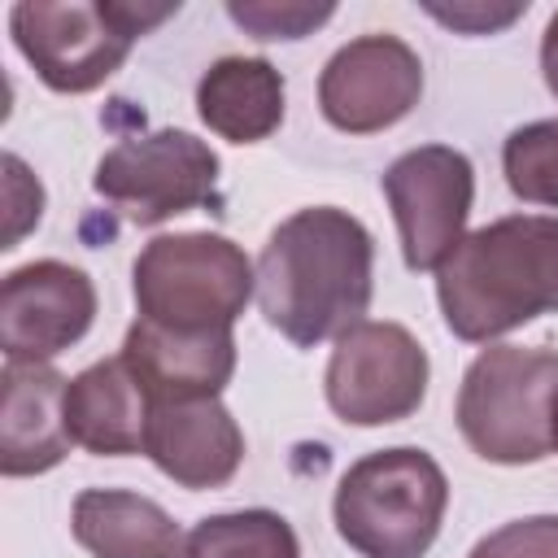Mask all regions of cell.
Masks as SVG:
<instances>
[{
    "label": "cell",
    "instance_id": "cell-23",
    "mask_svg": "<svg viewBox=\"0 0 558 558\" xmlns=\"http://www.w3.org/2000/svg\"><path fill=\"white\" fill-rule=\"evenodd\" d=\"M427 13H432L436 22H445V26H453V31L488 35V31L506 26V22H514L523 9H519V4H510V9H484V4H453V9H445V4H427Z\"/></svg>",
    "mask_w": 558,
    "mask_h": 558
},
{
    "label": "cell",
    "instance_id": "cell-15",
    "mask_svg": "<svg viewBox=\"0 0 558 558\" xmlns=\"http://www.w3.org/2000/svg\"><path fill=\"white\" fill-rule=\"evenodd\" d=\"M65 427H70L74 445H83L100 458H122V453H135L144 445L148 397L122 357L96 362L70 379Z\"/></svg>",
    "mask_w": 558,
    "mask_h": 558
},
{
    "label": "cell",
    "instance_id": "cell-7",
    "mask_svg": "<svg viewBox=\"0 0 558 558\" xmlns=\"http://www.w3.org/2000/svg\"><path fill=\"white\" fill-rule=\"evenodd\" d=\"M92 187L113 201L135 227H157L214 201L218 157L187 131H153L118 140L100 161Z\"/></svg>",
    "mask_w": 558,
    "mask_h": 558
},
{
    "label": "cell",
    "instance_id": "cell-8",
    "mask_svg": "<svg viewBox=\"0 0 558 558\" xmlns=\"http://www.w3.org/2000/svg\"><path fill=\"white\" fill-rule=\"evenodd\" d=\"M427 392V353L401 323L349 327L327 362V401L344 423L379 427L410 418Z\"/></svg>",
    "mask_w": 558,
    "mask_h": 558
},
{
    "label": "cell",
    "instance_id": "cell-18",
    "mask_svg": "<svg viewBox=\"0 0 558 558\" xmlns=\"http://www.w3.org/2000/svg\"><path fill=\"white\" fill-rule=\"evenodd\" d=\"M187 558H301V549L275 510H235L201 519L187 532Z\"/></svg>",
    "mask_w": 558,
    "mask_h": 558
},
{
    "label": "cell",
    "instance_id": "cell-2",
    "mask_svg": "<svg viewBox=\"0 0 558 558\" xmlns=\"http://www.w3.org/2000/svg\"><path fill=\"white\" fill-rule=\"evenodd\" d=\"M445 323L462 340H493L536 314H558V218H497L436 270Z\"/></svg>",
    "mask_w": 558,
    "mask_h": 558
},
{
    "label": "cell",
    "instance_id": "cell-9",
    "mask_svg": "<svg viewBox=\"0 0 558 558\" xmlns=\"http://www.w3.org/2000/svg\"><path fill=\"white\" fill-rule=\"evenodd\" d=\"M384 196L401 231V257L410 270H440L462 244V227L475 196V170L458 148L423 144L401 153L384 174Z\"/></svg>",
    "mask_w": 558,
    "mask_h": 558
},
{
    "label": "cell",
    "instance_id": "cell-4",
    "mask_svg": "<svg viewBox=\"0 0 558 558\" xmlns=\"http://www.w3.org/2000/svg\"><path fill=\"white\" fill-rule=\"evenodd\" d=\"M558 397V353L493 344L484 349L458 388V427L466 445L501 466L541 462L549 440V414Z\"/></svg>",
    "mask_w": 558,
    "mask_h": 558
},
{
    "label": "cell",
    "instance_id": "cell-1",
    "mask_svg": "<svg viewBox=\"0 0 558 558\" xmlns=\"http://www.w3.org/2000/svg\"><path fill=\"white\" fill-rule=\"evenodd\" d=\"M371 231L331 205L283 218L257 257V301L275 331L292 344L340 340L371 305Z\"/></svg>",
    "mask_w": 558,
    "mask_h": 558
},
{
    "label": "cell",
    "instance_id": "cell-24",
    "mask_svg": "<svg viewBox=\"0 0 558 558\" xmlns=\"http://www.w3.org/2000/svg\"><path fill=\"white\" fill-rule=\"evenodd\" d=\"M541 70H545V83H549V92L558 96V13L549 17V26H545V39H541Z\"/></svg>",
    "mask_w": 558,
    "mask_h": 558
},
{
    "label": "cell",
    "instance_id": "cell-25",
    "mask_svg": "<svg viewBox=\"0 0 558 558\" xmlns=\"http://www.w3.org/2000/svg\"><path fill=\"white\" fill-rule=\"evenodd\" d=\"M549 440H554V449H558V397H554V414H549Z\"/></svg>",
    "mask_w": 558,
    "mask_h": 558
},
{
    "label": "cell",
    "instance_id": "cell-16",
    "mask_svg": "<svg viewBox=\"0 0 558 558\" xmlns=\"http://www.w3.org/2000/svg\"><path fill=\"white\" fill-rule=\"evenodd\" d=\"M74 541L96 558H187V536L148 497L126 488H83L74 497Z\"/></svg>",
    "mask_w": 558,
    "mask_h": 558
},
{
    "label": "cell",
    "instance_id": "cell-3",
    "mask_svg": "<svg viewBox=\"0 0 558 558\" xmlns=\"http://www.w3.org/2000/svg\"><path fill=\"white\" fill-rule=\"evenodd\" d=\"M449 480L432 453L397 445L340 475L336 532L362 558H423L440 532Z\"/></svg>",
    "mask_w": 558,
    "mask_h": 558
},
{
    "label": "cell",
    "instance_id": "cell-21",
    "mask_svg": "<svg viewBox=\"0 0 558 558\" xmlns=\"http://www.w3.org/2000/svg\"><path fill=\"white\" fill-rule=\"evenodd\" d=\"M227 13L257 39H301L331 17V4H227Z\"/></svg>",
    "mask_w": 558,
    "mask_h": 558
},
{
    "label": "cell",
    "instance_id": "cell-13",
    "mask_svg": "<svg viewBox=\"0 0 558 558\" xmlns=\"http://www.w3.org/2000/svg\"><path fill=\"white\" fill-rule=\"evenodd\" d=\"M65 379L48 362H4L0 392V471L9 480L52 471L74 436L65 427Z\"/></svg>",
    "mask_w": 558,
    "mask_h": 558
},
{
    "label": "cell",
    "instance_id": "cell-19",
    "mask_svg": "<svg viewBox=\"0 0 558 558\" xmlns=\"http://www.w3.org/2000/svg\"><path fill=\"white\" fill-rule=\"evenodd\" d=\"M501 166L519 201L558 209V118L519 126L501 148Z\"/></svg>",
    "mask_w": 558,
    "mask_h": 558
},
{
    "label": "cell",
    "instance_id": "cell-12",
    "mask_svg": "<svg viewBox=\"0 0 558 558\" xmlns=\"http://www.w3.org/2000/svg\"><path fill=\"white\" fill-rule=\"evenodd\" d=\"M122 362L140 379L148 405L205 401L218 397L235 371L231 327L222 331H174L148 318H135L122 340Z\"/></svg>",
    "mask_w": 558,
    "mask_h": 558
},
{
    "label": "cell",
    "instance_id": "cell-22",
    "mask_svg": "<svg viewBox=\"0 0 558 558\" xmlns=\"http://www.w3.org/2000/svg\"><path fill=\"white\" fill-rule=\"evenodd\" d=\"M44 214V187L39 179L26 170V161L17 153H4V244L13 248Z\"/></svg>",
    "mask_w": 558,
    "mask_h": 558
},
{
    "label": "cell",
    "instance_id": "cell-5",
    "mask_svg": "<svg viewBox=\"0 0 558 558\" xmlns=\"http://www.w3.org/2000/svg\"><path fill=\"white\" fill-rule=\"evenodd\" d=\"M179 4H83V0H22L9 13L13 39L52 92L100 87L140 35L174 17Z\"/></svg>",
    "mask_w": 558,
    "mask_h": 558
},
{
    "label": "cell",
    "instance_id": "cell-17",
    "mask_svg": "<svg viewBox=\"0 0 558 558\" xmlns=\"http://www.w3.org/2000/svg\"><path fill=\"white\" fill-rule=\"evenodd\" d=\"M196 109L209 131L231 144H257L283 122V78L262 57H222L196 87Z\"/></svg>",
    "mask_w": 558,
    "mask_h": 558
},
{
    "label": "cell",
    "instance_id": "cell-6",
    "mask_svg": "<svg viewBox=\"0 0 558 558\" xmlns=\"http://www.w3.org/2000/svg\"><path fill=\"white\" fill-rule=\"evenodd\" d=\"M257 288V270L244 248L227 235L183 231L157 235L135 257V305L140 318L174 331H222L231 327Z\"/></svg>",
    "mask_w": 558,
    "mask_h": 558
},
{
    "label": "cell",
    "instance_id": "cell-10",
    "mask_svg": "<svg viewBox=\"0 0 558 558\" xmlns=\"http://www.w3.org/2000/svg\"><path fill=\"white\" fill-rule=\"evenodd\" d=\"M423 92V61L397 35L349 39L318 78L323 118L349 135H371L401 122Z\"/></svg>",
    "mask_w": 558,
    "mask_h": 558
},
{
    "label": "cell",
    "instance_id": "cell-11",
    "mask_svg": "<svg viewBox=\"0 0 558 558\" xmlns=\"http://www.w3.org/2000/svg\"><path fill=\"white\" fill-rule=\"evenodd\" d=\"M96 318V288L70 262H26L0 288V349L9 362H48Z\"/></svg>",
    "mask_w": 558,
    "mask_h": 558
},
{
    "label": "cell",
    "instance_id": "cell-14",
    "mask_svg": "<svg viewBox=\"0 0 558 558\" xmlns=\"http://www.w3.org/2000/svg\"><path fill=\"white\" fill-rule=\"evenodd\" d=\"M144 453L183 488L227 484L244 458V436L218 397L170 401L148 410Z\"/></svg>",
    "mask_w": 558,
    "mask_h": 558
},
{
    "label": "cell",
    "instance_id": "cell-20",
    "mask_svg": "<svg viewBox=\"0 0 558 558\" xmlns=\"http://www.w3.org/2000/svg\"><path fill=\"white\" fill-rule=\"evenodd\" d=\"M466 558H558V514L514 519L488 532Z\"/></svg>",
    "mask_w": 558,
    "mask_h": 558
}]
</instances>
